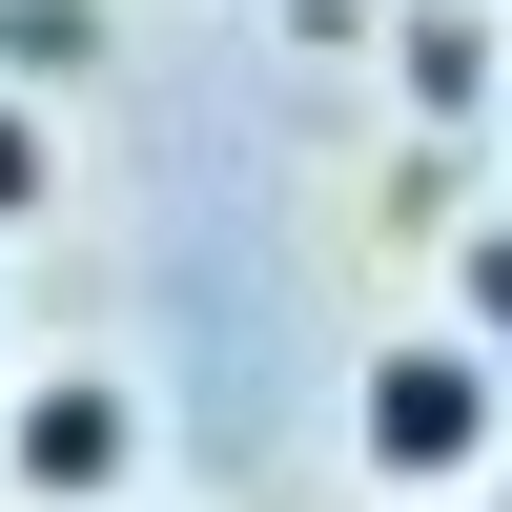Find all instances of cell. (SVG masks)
Here are the masks:
<instances>
[{
    "instance_id": "cell-2",
    "label": "cell",
    "mask_w": 512,
    "mask_h": 512,
    "mask_svg": "<svg viewBox=\"0 0 512 512\" xmlns=\"http://www.w3.org/2000/svg\"><path fill=\"white\" fill-rule=\"evenodd\" d=\"M123 472H144V410H123L103 369H62V390L21 410V492H82V512H103Z\"/></svg>"
},
{
    "instance_id": "cell-1",
    "label": "cell",
    "mask_w": 512,
    "mask_h": 512,
    "mask_svg": "<svg viewBox=\"0 0 512 512\" xmlns=\"http://www.w3.org/2000/svg\"><path fill=\"white\" fill-rule=\"evenodd\" d=\"M349 451H369L390 492H472L492 451H512V349H472V328H410V349H369Z\"/></svg>"
},
{
    "instance_id": "cell-7",
    "label": "cell",
    "mask_w": 512,
    "mask_h": 512,
    "mask_svg": "<svg viewBox=\"0 0 512 512\" xmlns=\"http://www.w3.org/2000/svg\"><path fill=\"white\" fill-rule=\"evenodd\" d=\"M390 512H472V492H390Z\"/></svg>"
},
{
    "instance_id": "cell-4",
    "label": "cell",
    "mask_w": 512,
    "mask_h": 512,
    "mask_svg": "<svg viewBox=\"0 0 512 512\" xmlns=\"http://www.w3.org/2000/svg\"><path fill=\"white\" fill-rule=\"evenodd\" d=\"M410 103H492V41L472 21H410Z\"/></svg>"
},
{
    "instance_id": "cell-6",
    "label": "cell",
    "mask_w": 512,
    "mask_h": 512,
    "mask_svg": "<svg viewBox=\"0 0 512 512\" xmlns=\"http://www.w3.org/2000/svg\"><path fill=\"white\" fill-rule=\"evenodd\" d=\"M21 205H41V123L0 103V226H21Z\"/></svg>"
},
{
    "instance_id": "cell-3",
    "label": "cell",
    "mask_w": 512,
    "mask_h": 512,
    "mask_svg": "<svg viewBox=\"0 0 512 512\" xmlns=\"http://www.w3.org/2000/svg\"><path fill=\"white\" fill-rule=\"evenodd\" d=\"M82 62H103L82 0H0V82H82Z\"/></svg>"
},
{
    "instance_id": "cell-5",
    "label": "cell",
    "mask_w": 512,
    "mask_h": 512,
    "mask_svg": "<svg viewBox=\"0 0 512 512\" xmlns=\"http://www.w3.org/2000/svg\"><path fill=\"white\" fill-rule=\"evenodd\" d=\"M451 328H472V349H512V226H472V267H451Z\"/></svg>"
}]
</instances>
